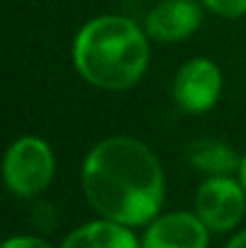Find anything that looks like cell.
Masks as SVG:
<instances>
[{"label": "cell", "mask_w": 246, "mask_h": 248, "mask_svg": "<svg viewBox=\"0 0 246 248\" xmlns=\"http://www.w3.org/2000/svg\"><path fill=\"white\" fill-rule=\"evenodd\" d=\"M89 205L111 222L140 227L164 200V173L150 147L133 138H109L92 147L82 166Z\"/></svg>", "instance_id": "1"}, {"label": "cell", "mask_w": 246, "mask_h": 248, "mask_svg": "<svg viewBox=\"0 0 246 248\" xmlns=\"http://www.w3.org/2000/svg\"><path fill=\"white\" fill-rule=\"evenodd\" d=\"M73 61L82 78L101 89H128L148 68L150 48L135 22L116 15H104L80 29Z\"/></svg>", "instance_id": "2"}, {"label": "cell", "mask_w": 246, "mask_h": 248, "mask_svg": "<svg viewBox=\"0 0 246 248\" xmlns=\"http://www.w3.org/2000/svg\"><path fill=\"white\" fill-rule=\"evenodd\" d=\"M56 173L51 147L39 138H22L5 155V183L19 198H34L49 188Z\"/></svg>", "instance_id": "3"}, {"label": "cell", "mask_w": 246, "mask_h": 248, "mask_svg": "<svg viewBox=\"0 0 246 248\" xmlns=\"http://www.w3.org/2000/svg\"><path fill=\"white\" fill-rule=\"evenodd\" d=\"M246 210V190L230 176H210L196 195V215L210 232H230Z\"/></svg>", "instance_id": "4"}, {"label": "cell", "mask_w": 246, "mask_h": 248, "mask_svg": "<svg viewBox=\"0 0 246 248\" xmlns=\"http://www.w3.org/2000/svg\"><path fill=\"white\" fill-rule=\"evenodd\" d=\"M222 92L220 68L208 58H193L181 65L174 80V99L186 113H205Z\"/></svg>", "instance_id": "5"}, {"label": "cell", "mask_w": 246, "mask_h": 248, "mask_svg": "<svg viewBox=\"0 0 246 248\" xmlns=\"http://www.w3.org/2000/svg\"><path fill=\"white\" fill-rule=\"evenodd\" d=\"M208 232L198 215L171 212L148 227L143 248H205Z\"/></svg>", "instance_id": "6"}, {"label": "cell", "mask_w": 246, "mask_h": 248, "mask_svg": "<svg viewBox=\"0 0 246 248\" xmlns=\"http://www.w3.org/2000/svg\"><path fill=\"white\" fill-rule=\"evenodd\" d=\"M203 22V10L193 0H162L148 15V34L157 41L174 44L188 39Z\"/></svg>", "instance_id": "7"}, {"label": "cell", "mask_w": 246, "mask_h": 248, "mask_svg": "<svg viewBox=\"0 0 246 248\" xmlns=\"http://www.w3.org/2000/svg\"><path fill=\"white\" fill-rule=\"evenodd\" d=\"M63 248H140V244L126 224L104 219L75 229L63 241Z\"/></svg>", "instance_id": "8"}, {"label": "cell", "mask_w": 246, "mask_h": 248, "mask_svg": "<svg viewBox=\"0 0 246 248\" xmlns=\"http://www.w3.org/2000/svg\"><path fill=\"white\" fill-rule=\"evenodd\" d=\"M186 159L191 166H196L198 171L208 176H230L232 171H239L242 166V159L234 155L230 145H225L222 140H213V138H200V140L188 142Z\"/></svg>", "instance_id": "9"}, {"label": "cell", "mask_w": 246, "mask_h": 248, "mask_svg": "<svg viewBox=\"0 0 246 248\" xmlns=\"http://www.w3.org/2000/svg\"><path fill=\"white\" fill-rule=\"evenodd\" d=\"M220 17H242L246 12V0H203Z\"/></svg>", "instance_id": "10"}, {"label": "cell", "mask_w": 246, "mask_h": 248, "mask_svg": "<svg viewBox=\"0 0 246 248\" xmlns=\"http://www.w3.org/2000/svg\"><path fill=\"white\" fill-rule=\"evenodd\" d=\"M2 248H53V246H49L46 241L34 239V236H15V239H7Z\"/></svg>", "instance_id": "11"}, {"label": "cell", "mask_w": 246, "mask_h": 248, "mask_svg": "<svg viewBox=\"0 0 246 248\" xmlns=\"http://www.w3.org/2000/svg\"><path fill=\"white\" fill-rule=\"evenodd\" d=\"M227 248H246V232H242V234H237L230 244H227Z\"/></svg>", "instance_id": "12"}, {"label": "cell", "mask_w": 246, "mask_h": 248, "mask_svg": "<svg viewBox=\"0 0 246 248\" xmlns=\"http://www.w3.org/2000/svg\"><path fill=\"white\" fill-rule=\"evenodd\" d=\"M239 181H242V186L246 190V155L242 157V166H239Z\"/></svg>", "instance_id": "13"}]
</instances>
